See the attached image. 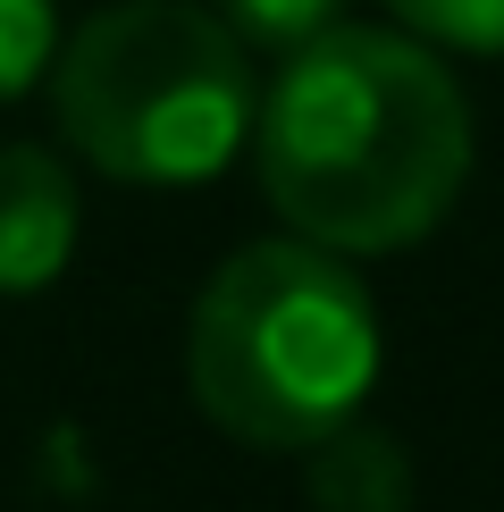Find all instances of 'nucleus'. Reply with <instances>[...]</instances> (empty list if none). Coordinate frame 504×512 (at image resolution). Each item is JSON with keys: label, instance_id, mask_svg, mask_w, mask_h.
<instances>
[{"label": "nucleus", "instance_id": "obj_2", "mask_svg": "<svg viewBox=\"0 0 504 512\" xmlns=\"http://www.w3.org/2000/svg\"><path fill=\"white\" fill-rule=\"evenodd\" d=\"M185 378L194 403L236 445L303 454L362 412L378 378V311L345 252L294 236L244 244L202 286L185 328Z\"/></svg>", "mask_w": 504, "mask_h": 512}, {"label": "nucleus", "instance_id": "obj_6", "mask_svg": "<svg viewBox=\"0 0 504 512\" xmlns=\"http://www.w3.org/2000/svg\"><path fill=\"white\" fill-rule=\"evenodd\" d=\"M59 51V9L51 0H0V101L34 93Z\"/></svg>", "mask_w": 504, "mask_h": 512}, {"label": "nucleus", "instance_id": "obj_3", "mask_svg": "<svg viewBox=\"0 0 504 512\" xmlns=\"http://www.w3.org/2000/svg\"><path fill=\"white\" fill-rule=\"evenodd\" d=\"M252 68L219 9L118 0L51 51V118L118 185H202L252 135Z\"/></svg>", "mask_w": 504, "mask_h": 512}, {"label": "nucleus", "instance_id": "obj_8", "mask_svg": "<svg viewBox=\"0 0 504 512\" xmlns=\"http://www.w3.org/2000/svg\"><path fill=\"white\" fill-rule=\"evenodd\" d=\"M412 34L454 42V51H504V0H387Z\"/></svg>", "mask_w": 504, "mask_h": 512}, {"label": "nucleus", "instance_id": "obj_4", "mask_svg": "<svg viewBox=\"0 0 504 512\" xmlns=\"http://www.w3.org/2000/svg\"><path fill=\"white\" fill-rule=\"evenodd\" d=\"M76 252V177L34 143L0 152V294H34Z\"/></svg>", "mask_w": 504, "mask_h": 512}, {"label": "nucleus", "instance_id": "obj_5", "mask_svg": "<svg viewBox=\"0 0 504 512\" xmlns=\"http://www.w3.org/2000/svg\"><path fill=\"white\" fill-rule=\"evenodd\" d=\"M303 454H311V504L320 512H412V462L387 429L345 420Z\"/></svg>", "mask_w": 504, "mask_h": 512}, {"label": "nucleus", "instance_id": "obj_1", "mask_svg": "<svg viewBox=\"0 0 504 512\" xmlns=\"http://www.w3.org/2000/svg\"><path fill=\"white\" fill-rule=\"evenodd\" d=\"M252 152L294 236L362 261L420 244L454 210L471 177V110L420 42L336 17L278 59V84L252 101Z\"/></svg>", "mask_w": 504, "mask_h": 512}, {"label": "nucleus", "instance_id": "obj_7", "mask_svg": "<svg viewBox=\"0 0 504 512\" xmlns=\"http://www.w3.org/2000/svg\"><path fill=\"white\" fill-rule=\"evenodd\" d=\"M336 17H345V0H219V26L261 51H294V42L328 34Z\"/></svg>", "mask_w": 504, "mask_h": 512}]
</instances>
